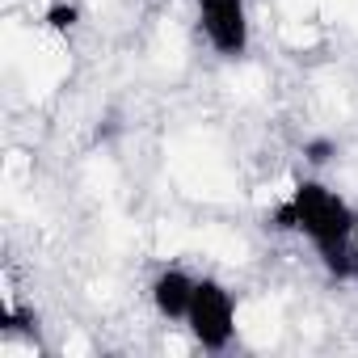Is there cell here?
Returning a JSON list of instances; mask_svg holds the SVG:
<instances>
[{
    "instance_id": "6da1fadb",
    "label": "cell",
    "mask_w": 358,
    "mask_h": 358,
    "mask_svg": "<svg viewBox=\"0 0 358 358\" xmlns=\"http://www.w3.org/2000/svg\"><path fill=\"white\" fill-rule=\"evenodd\" d=\"M274 232H295L312 245L316 262L329 278H350V236H354V207L324 186L320 177H303L291 186V194L270 211Z\"/></svg>"
},
{
    "instance_id": "277c9868",
    "label": "cell",
    "mask_w": 358,
    "mask_h": 358,
    "mask_svg": "<svg viewBox=\"0 0 358 358\" xmlns=\"http://www.w3.org/2000/svg\"><path fill=\"white\" fill-rule=\"evenodd\" d=\"M194 287H199V274H190L186 266H160L156 278L148 282L152 312H156L160 320H169V324H186V312H190Z\"/></svg>"
},
{
    "instance_id": "8992f818",
    "label": "cell",
    "mask_w": 358,
    "mask_h": 358,
    "mask_svg": "<svg viewBox=\"0 0 358 358\" xmlns=\"http://www.w3.org/2000/svg\"><path fill=\"white\" fill-rule=\"evenodd\" d=\"M333 156H337V139H333V135H312V139H303V160H308L312 169H324Z\"/></svg>"
},
{
    "instance_id": "3957f363",
    "label": "cell",
    "mask_w": 358,
    "mask_h": 358,
    "mask_svg": "<svg viewBox=\"0 0 358 358\" xmlns=\"http://www.w3.org/2000/svg\"><path fill=\"white\" fill-rule=\"evenodd\" d=\"M194 17H199V34L203 43L236 64L249 55L253 47V22H249V0H194Z\"/></svg>"
},
{
    "instance_id": "5b68a950",
    "label": "cell",
    "mask_w": 358,
    "mask_h": 358,
    "mask_svg": "<svg viewBox=\"0 0 358 358\" xmlns=\"http://www.w3.org/2000/svg\"><path fill=\"white\" fill-rule=\"evenodd\" d=\"M43 26L51 30V34H76L80 30V5L76 0H51V5L43 9Z\"/></svg>"
},
{
    "instance_id": "7a4b0ae2",
    "label": "cell",
    "mask_w": 358,
    "mask_h": 358,
    "mask_svg": "<svg viewBox=\"0 0 358 358\" xmlns=\"http://www.w3.org/2000/svg\"><path fill=\"white\" fill-rule=\"evenodd\" d=\"M186 333L207 354H224L236 341V295L220 278H211V274L199 278L190 312H186Z\"/></svg>"
},
{
    "instance_id": "52a82bcc",
    "label": "cell",
    "mask_w": 358,
    "mask_h": 358,
    "mask_svg": "<svg viewBox=\"0 0 358 358\" xmlns=\"http://www.w3.org/2000/svg\"><path fill=\"white\" fill-rule=\"evenodd\" d=\"M350 278H358V207H354V236H350Z\"/></svg>"
}]
</instances>
